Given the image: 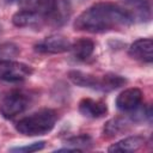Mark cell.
Returning <instances> with one entry per match:
<instances>
[{"mask_svg": "<svg viewBox=\"0 0 153 153\" xmlns=\"http://www.w3.org/2000/svg\"><path fill=\"white\" fill-rule=\"evenodd\" d=\"M45 146V141H38V142H33L26 146H20V147H13L10 151L11 152H25V153H32L36 151H41L43 149Z\"/></svg>", "mask_w": 153, "mask_h": 153, "instance_id": "cell-17", "label": "cell"}, {"mask_svg": "<svg viewBox=\"0 0 153 153\" xmlns=\"http://www.w3.org/2000/svg\"><path fill=\"white\" fill-rule=\"evenodd\" d=\"M145 143V137L141 135L127 136L109 147V152H135Z\"/></svg>", "mask_w": 153, "mask_h": 153, "instance_id": "cell-12", "label": "cell"}, {"mask_svg": "<svg viewBox=\"0 0 153 153\" xmlns=\"http://www.w3.org/2000/svg\"><path fill=\"white\" fill-rule=\"evenodd\" d=\"M33 73L31 66L22 62L7 60L0 61V80L7 82H18L29 78Z\"/></svg>", "mask_w": 153, "mask_h": 153, "instance_id": "cell-5", "label": "cell"}, {"mask_svg": "<svg viewBox=\"0 0 153 153\" xmlns=\"http://www.w3.org/2000/svg\"><path fill=\"white\" fill-rule=\"evenodd\" d=\"M142 92L137 87H129L122 91L116 98V106L122 111H131L140 106Z\"/></svg>", "mask_w": 153, "mask_h": 153, "instance_id": "cell-9", "label": "cell"}, {"mask_svg": "<svg viewBox=\"0 0 153 153\" xmlns=\"http://www.w3.org/2000/svg\"><path fill=\"white\" fill-rule=\"evenodd\" d=\"M68 78L76 86L103 91V92H110L117 90L127 84V79L117 74H105L98 78L93 74L85 73L81 71H71L68 72Z\"/></svg>", "mask_w": 153, "mask_h": 153, "instance_id": "cell-3", "label": "cell"}, {"mask_svg": "<svg viewBox=\"0 0 153 153\" xmlns=\"http://www.w3.org/2000/svg\"><path fill=\"white\" fill-rule=\"evenodd\" d=\"M66 145H69L78 151H81L80 147H88L92 145V139L90 135L82 134V135H78V136H73L71 139H67Z\"/></svg>", "mask_w": 153, "mask_h": 153, "instance_id": "cell-15", "label": "cell"}, {"mask_svg": "<svg viewBox=\"0 0 153 153\" xmlns=\"http://www.w3.org/2000/svg\"><path fill=\"white\" fill-rule=\"evenodd\" d=\"M128 54L134 60L151 63L153 61V41L151 38L136 39L129 47Z\"/></svg>", "mask_w": 153, "mask_h": 153, "instance_id": "cell-8", "label": "cell"}, {"mask_svg": "<svg viewBox=\"0 0 153 153\" xmlns=\"http://www.w3.org/2000/svg\"><path fill=\"white\" fill-rule=\"evenodd\" d=\"M19 54V49L17 45L12 43H5L0 45V61H7L12 57H16Z\"/></svg>", "mask_w": 153, "mask_h": 153, "instance_id": "cell-16", "label": "cell"}, {"mask_svg": "<svg viewBox=\"0 0 153 153\" xmlns=\"http://www.w3.org/2000/svg\"><path fill=\"white\" fill-rule=\"evenodd\" d=\"M134 22L130 13L114 2H97L80 13L75 22L74 29L92 33L120 30Z\"/></svg>", "mask_w": 153, "mask_h": 153, "instance_id": "cell-1", "label": "cell"}, {"mask_svg": "<svg viewBox=\"0 0 153 153\" xmlns=\"http://www.w3.org/2000/svg\"><path fill=\"white\" fill-rule=\"evenodd\" d=\"M72 43L63 35H51L35 45V50L42 54H61L71 50Z\"/></svg>", "mask_w": 153, "mask_h": 153, "instance_id": "cell-6", "label": "cell"}, {"mask_svg": "<svg viewBox=\"0 0 153 153\" xmlns=\"http://www.w3.org/2000/svg\"><path fill=\"white\" fill-rule=\"evenodd\" d=\"M0 29H1V27H0Z\"/></svg>", "mask_w": 153, "mask_h": 153, "instance_id": "cell-20", "label": "cell"}, {"mask_svg": "<svg viewBox=\"0 0 153 153\" xmlns=\"http://www.w3.org/2000/svg\"><path fill=\"white\" fill-rule=\"evenodd\" d=\"M56 120L57 115L54 110L42 109L19 120L16 124V129L25 136H39L51 131Z\"/></svg>", "mask_w": 153, "mask_h": 153, "instance_id": "cell-2", "label": "cell"}, {"mask_svg": "<svg viewBox=\"0 0 153 153\" xmlns=\"http://www.w3.org/2000/svg\"><path fill=\"white\" fill-rule=\"evenodd\" d=\"M130 124H134L133 121L128 117H116V118H111L109 120L105 126H104V135H106L108 137H112L116 136L123 131H126L128 129V127Z\"/></svg>", "mask_w": 153, "mask_h": 153, "instance_id": "cell-13", "label": "cell"}, {"mask_svg": "<svg viewBox=\"0 0 153 153\" xmlns=\"http://www.w3.org/2000/svg\"><path fill=\"white\" fill-rule=\"evenodd\" d=\"M71 50L73 51V55L78 60L84 61L92 55L94 50V43L90 38H79L72 44Z\"/></svg>", "mask_w": 153, "mask_h": 153, "instance_id": "cell-14", "label": "cell"}, {"mask_svg": "<svg viewBox=\"0 0 153 153\" xmlns=\"http://www.w3.org/2000/svg\"><path fill=\"white\" fill-rule=\"evenodd\" d=\"M78 1H80V2H82V1H85V0H78Z\"/></svg>", "mask_w": 153, "mask_h": 153, "instance_id": "cell-19", "label": "cell"}, {"mask_svg": "<svg viewBox=\"0 0 153 153\" xmlns=\"http://www.w3.org/2000/svg\"><path fill=\"white\" fill-rule=\"evenodd\" d=\"M12 23L18 27H41L44 23H48V20L35 11L23 8L13 14Z\"/></svg>", "mask_w": 153, "mask_h": 153, "instance_id": "cell-7", "label": "cell"}, {"mask_svg": "<svg viewBox=\"0 0 153 153\" xmlns=\"http://www.w3.org/2000/svg\"><path fill=\"white\" fill-rule=\"evenodd\" d=\"M14 1H17V0H5V2H7V4H12Z\"/></svg>", "mask_w": 153, "mask_h": 153, "instance_id": "cell-18", "label": "cell"}, {"mask_svg": "<svg viewBox=\"0 0 153 153\" xmlns=\"http://www.w3.org/2000/svg\"><path fill=\"white\" fill-rule=\"evenodd\" d=\"M29 97L19 91H12L5 94L0 100V114L2 117L10 120L24 112L29 106Z\"/></svg>", "mask_w": 153, "mask_h": 153, "instance_id": "cell-4", "label": "cell"}, {"mask_svg": "<svg viewBox=\"0 0 153 153\" xmlns=\"http://www.w3.org/2000/svg\"><path fill=\"white\" fill-rule=\"evenodd\" d=\"M79 111L82 116L88 118H100L108 112L106 103L92 98H82L79 103Z\"/></svg>", "mask_w": 153, "mask_h": 153, "instance_id": "cell-10", "label": "cell"}, {"mask_svg": "<svg viewBox=\"0 0 153 153\" xmlns=\"http://www.w3.org/2000/svg\"><path fill=\"white\" fill-rule=\"evenodd\" d=\"M128 8H126L133 19L147 22L151 19V0H123Z\"/></svg>", "mask_w": 153, "mask_h": 153, "instance_id": "cell-11", "label": "cell"}]
</instances>
